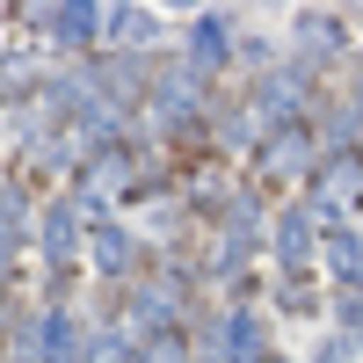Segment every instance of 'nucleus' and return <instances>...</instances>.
<instances>
[{
  "label": "nucleus",
  "mask_w": 363,
  "mask_h": 363,
  "mask_svg": "<svg viewBox=\"0 0 363 363\" xmlns=\"http://www.w3.org/2000/svg\"><path fill=\"white\" fill-rule=\"evenodd\" d=\"M225 356H233V363H262V356H269V335H262V313H247V306H240V313L225 320Z\"/></svg>",
  "instance_id": "1"
},
{
  "label": "nucleus",
  "mask_w": 363,
  "mask_h": 363,
  "mask_svg": "<svg viewBox=\"0 0 363 363\" xmlns=\"http://www.w3.org/2000/svg\"><path fill=\"white\" fill-rule=\"evenodd\" d=\"M37 356H44V363H73V356H80V335H73L66 313H51V320L37 327Z\"/></svg>",
  "instance_id": "2"
},
{
  "label": "nucleus",
  "mask_w": 363,
  "mask_h": 363,
  "mask_svg": "<svg viewBox=\"0 0 363 363\" xmlns=\"http://www.w3.org/2000/svg\"><path fill=\"white\" fill-rule=\"evenodd\" d=\"M95 29H102L95 8H58V15H51V37H58V44H87Z\"/></svg>",
  "instance_id": "3"
},
{
  "label": "nucleus",
  "mask_w": 363,
  "mask_h": 363,
  "mask_svg": "<svg viewBox=\"0 0 363 363\" xmlns=\"http://www.w3.org/2000/svg\"><path fill=\"white\" fill-rule=\"evenodd\" d=\"M95 262H102V277H124V269H131V240H124V225H102V233H95Z\"/></svg>",
  "instance_id": "4"
},
{
  "label": "nucleus",
  "mask_w": 363,
  "mask_h": 363,
  "mask_svg": "<svg viewBox=\"0 0 363 363\" xmlns=\"http://www.w3.org/2000/svg\"><path fill=\"white\" fill-rule=\"evenodd\" d=\"M189 51H196V58H189V73L218 66V58H225V22H211V15H203V22H196V37H189Z\"/></svg>",
  "instance_id": "5"
},
{
  "label": "nucleus",
  "mask_w": 363,
  "mask_h": 363,
  "mask_svg": "<svg viewBox=\"0 0 363 363\" xmlns=\"http://www.w3.org/2000/svg\"><path fill=\"white\" fill-rule=\"evenodd\" d=\"M335 44H342V29L327 22V15H306V22H298V51H306V66H313L320 51H335Z\"/></svg>",
  "instance_id": "6"
},
{
  "label": "nucleus",
  "mask_w": 363,
  "mask_h": 363,
  "mask_svg": "<svg viewBox=\"0 0 363 363\" xmlns=\"http://www.w3.org/2000/svg\"><path fill=\"white\" fill-rule=\"evenodd\" d=\"M306 233H313V218H306V211H291V218L277 225V255H284L291 269H298V262H306V247H313V240H306Z\"/></svg>",
  "instance_id": "7"
},
{
  "label": "nucleus",
  "mask_w": 363,
  "mask_h": 363,
  "mask_svg": "<svg viewBox=\"0 0 363 363\" xmlns=\"http://www.w3.org/2000/svg\"><path fill=\"white\" fill-rule=\"evenodd\" d=\"M44 255H51V262L73 255V211H51V218H44Z\"/></svg>",
  "instance_id": "8"
},
{
  "label": "nucleus",
  "mask_w": 363,
  "mask_h": 363,
  "mask_svg": "<svg viewBox=\"0 0 363 363\" xmlns=\"http://www.w3.org/2000/svg\"><path fill=\"white\" fill-rule=\"evenodd\" d=\"M109 29H116L124 44H153V37H160V22H153V15H138V8H124V15H116Z\"/></svg>",
  "instance_id": "9"
},
{
  "label": "nucleus",
  "mask_w": 363,
  "mask_h": 363,
  "mask_svg": "<svg viewBox=\"0 0 363 363\" xmlns=\"http://www.w3.org/2000/svg\"><path fill=\"white\" fill-rule=\"evenodd\" d=\"M327 255H335V269H342V277H363V240L335 233V247H327Z\"/></svg>",
  "instance_id": "10"
},
{
  "label": "nucleus",
  "mask_w": 363,
  "mask_h": 363,
  "mask_svg": "<svg viewBox=\"0 0 363 363\" xmlns=\"http://www.w3.org/2000/svg\"><path fill=\"white\" fill-rule=\"evenodd\" d=\"M269 167H306V145L284 138V145H269Z\"/></svg>",
  "instance_id": "11"
},
{
  "label": "nucleus",
  "mask_w": 363,
  "mask_h": 363,
  "mask_svg": "<svg viewBox=\"0 0 363 363\" xmlns=\"http://www.w3.org/2000/svg\"><path fill=\"white\" fill-rule=\"evenodd\" d=\"M145 363H182V356H174V342H145Z\"/></svg>",
  "instance_id": "12"
}]
</instances>
